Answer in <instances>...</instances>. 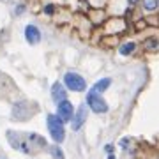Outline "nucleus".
<instances>
[{
    "instance_id": "f257e3e1",
    "label": "nucleus",
    "mask_w": 159,
    "mask_h": 159,
    "mask_svg": "<svg viewBox=\"0 0 159 159\" xmlns=\"http://www.w3.org/2000/svg\"><path fill=\"white\" fill-rule=\"evenodd\" d=\"M48 129H50V136L57 143H62L66 140V129H64V122L58 119L57 115H48L46 119Z\"/></svg>"
},
{
    "instance_id": "f03ea898",
    "label": "nucleus",
    "mask_w": 159,
    "mask_h": 159,
    "mask_svg": "<svg viewBox=\"0 0 159 159\" xmlns=\"http://www.w3.org/2000/svg\"><path fill=\"white\" fill-rule=\"evenodd\" d=\"M87 102H89L90 110L96 111V113H104V111H108V104H106L104 99L94 90H90L89 94H87Z\"/></svg>"
},
{
    "instance_id": "7ed1b4c3",
    "label": "nucleus",
    "mask_w": 159,
    "mask_h": 159,
    "mask_svg": "<svg viewBox=\"0 0 159 159\" xmlns=\"http://www.w3.org/2000/svg\"><path fill=\"white\" fill-rule=\"evenodd\" d=\"M64 81H66V87H67L69 90L83 92L87 89L85 80L81 78L80 74H76V73H67V74H66V78H64Z\"/></svg>"
},
{
    "instance_id": "20e7f679",
    "label": "nucleus",
    "mask_w": 159,
    "mask_h": 159,
    "mask_svg": "<svg viewBox=\"0 0 159 159\" xmlns=\"http://www.w3.org/2000/svg\"><path fill=\"white\" fill-rule=\"evenodd\" d=\"M73 115H74V108H73V104L66 99V101L62 102H58V110H57V117L62 122H67V120L73 119Z\"/></svg>"
},
{
    "instance_id": "39448f33",
    "label": "nucleus",
    "mask_w": 159,
    "mask_h": 159,
    "mask_svg": "<svg viewBox=\"0 0 159 159\" xmlns=\"http://www.w3.org/2000/svg\"><path fill=\"white\" fill-rule=\"evenodd\" d=\"M25 37H27V41H29L30 44H37L41 41L39 29H37L35 25H27V29H25Z\"/></svg>"
},
{
    "instance_id": "423d86ee",
    "label": "nucleus",
    "mask_w": 159,
    "mask_h": 159,
    "mask_svg": "<svg viewBox=\"0 0 159 159\" xmlns=\"http://www.w3.org/2000/svg\"><path fill=\"white\" fill-rule=\"evenodd\" d=\"M71 120H73V129L74 131H78L80 127L83 125V122L87 120V108L83 106V104L78 108V113L73 115V119H71Z\"/></svg>"
},
{
    "instance_id": "0eeeda50",
    "label": "nucleus",
    "mask_w": 159,
    "mask_h": 159,
    "mask_svg": "<svg viewBox=\"0 0 159 159\" xmlns=\"http://www.w3.org/2000/svg\"><path fill=\"white\" fill-rule=\"evenodd\" d=\"M51 97H53V101L57 102V104L66 101V90H64L62 83H55L53 85V89H51Z\"/></svg>"
},
{
    "instance_id": "6e6552de",
    "label": "nucleus",
    "mask_w": 159,
    "mask_h": 159,
    "mask_svg": "<svg viewBox=\"0 0 159 159\" xmlns=\"http://www.w3.org/2000/svg\"><path fill=\"white\" fill-rule=\"evenodd\" d=\"M110 83H111V80H110V78H102V80H99L96 85H94V89H92V90L97 92V94H101V92H104L110 87Z\"/></svg>"
},
{
    "instance_id": "1a4fd4ad",
    "label": "nucleus",
    "mask_w": 159,
    "mask_h": 159,
    "mask_svg": "<svg viewBox=\"0 0 159 159\" xmlns=\"http://www.w3.org/2000/svg\"><path fill=\"white\" fill-rule=\"evenodd\" d=\"M143 9L145 11H156L157 9V0H143Z\"/></svg>"
},
{
    "instance_id": "9d476101",
    "label": "nucleus",
    "mask_w": 159,
    "mask_h": 159,
    "mask_svg": "<svg viewBox=\"0 0 159 159\" xmlns=\"http://www.w3.org/2000/svg\"><path fill=\"white\" fill-rule=\"evenodd\" d=\"M134 48H136L134 43H127V44L120 46V55H129L131 51H134Z\"/></svg>"
},
{
    "instance_id": "9b49d317",
    "label": "nucleus",
    "mask_w": 159,
    "mask_h": 159,
    "mask_svg": "<svg viewBox=\"0 0 159 159\" xmlns=\"http://www.w3.org/2000/svg\"><path fill=\"white\" fill-rule=\"evenodd\" d=\"M51 154L55 156V159H64V154H62V150L55 145V147H51Z\"/></svg>"
},
{
    "instance_id": "f8f14e48",
    "label": "nucleus",
    "mask_w": 159,
    "mask_h": 159,
    "mask_svg": "<svg viewBox=\"0 0 159 159\" xmlns=\"http://www.w3.org/2000/svg\"><path fill=\"white\" fill-rule=\"evenodd\" d=\"M46 12H48V14H50V12H53V6H46V9H44Z\"/></svg>"
},
{
    "instance_id": "ddd939ff",
    "label": "nucleus",
    "mask_w": 159,
    "mask_h": 159,
    "mask_svg": "<svg viewBox=\"0 0 159 159\" xmlns=\"http://www.w3.org/2000/svg\"><path fill=\"white\" fill-rule=\"evenodd\" d=\"M129 2H131V4H134V2H136V0H129Z\"/></svg>"
}]
</instances>
